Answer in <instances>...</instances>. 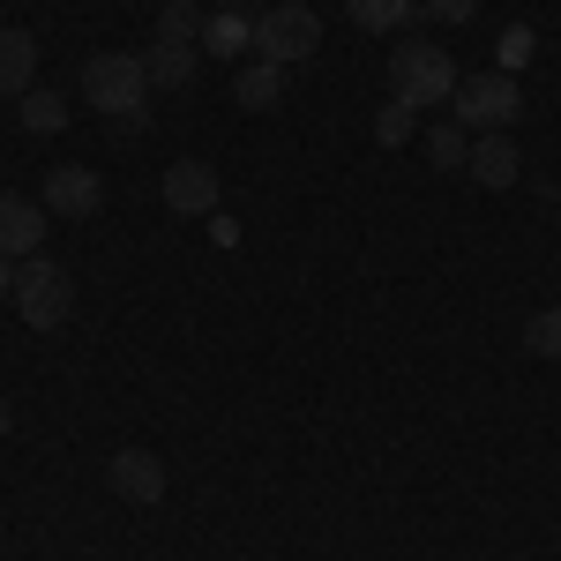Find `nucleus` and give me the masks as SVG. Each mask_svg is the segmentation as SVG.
Segmentation results:
<instances>
[{
  "label": "nucleus",
  "instance_id": "nucleus-1",
  "mask_svg": "<svg viewBox=\"0 0 561 561\" xmlns=\"http://www.w3.org/2000/svg\"><path fill=\"white\" fill-rule=\"evenodd\" d=\"M457 60H449V45L434 38H404L389 53V98L397 105H412V113H434V105H449L457 98Z\"/></svg>",
  "mask_w": 561,
  "mask_h": 561
},
{
  "label": "nucleus",
  "instance_id": "nucleus-2",
  "mask_svg": "<svg viewBox=\"0 0 561 561\" xmlns=\"http://www.w3.org/2000/svg\"><path fill=\"white\" fill-rule=\"evenodd\" d=\"M83 98L121 128H135V121L150 128V68H142V53H90Z\"/></svg>",
  "mask_w": 561,
  "mask_h": 561
},
{
  "label": "nucleus",
  "instance_id": "nucleus-3",
  "mask_svg": "<svg viewBox=\"0 0 561 561\" xmlns=\"http://www.w3.org/2000/svg\"><path fill=\"white\" fill-rule=\"evenodd\" d=\"M517 113H524V90H517V76H502V68L465 76L457 98H449V121H457L465 135H510Z\"/></svg>",
  "mask_w": 561,
  "mask_h": 561
},
{
  "label": "nucleus",
  "instance_id": "nucleus-4",
  "mask_svg": "<svg viewBox=\"0 0 561 561\" xmlns=\"http://www.w3.org/2000/svg\"><path fill=\"white\" fill-rule=\"evenodd\" d=\"M255 53L262 60H277V68H300L322 53V15L300 8V0H277V8H262L255 15Z\"/></svg>",
  "mask_w": 561,
  "mask_h": 561
},
{
  "label": "nucleus",
  "instance_id": "nucleus-5",
  "mask_svg": "<svg viewBox=\"0 0 561 561\" xmlns=\"http://www.w3.org/2000/svg\"><path fill=\"white\" fill-rule=\"evenodd\" d=\"M15 307H23V322H31V330H60V322H68V307H76V277H68L53 255L15 262Z\"/></svg>",
  "mask_w": 561,
  "mask_h": 561
},
{
  "label": "nucleus",
  "instance_id": "nucleus-6",
  "mask_svg": "<svg viewBox=\"0 0 561 561\" xmlns=\"http://www.w3.org/2000/svg\"><path fill=\"white\" fill-rule=\"evenodd\" d=\"M98 203H105V180L90 173V165H53L45 173V217H76L83 225Z\"/></svg>",
  "mask_w": 561,
  "mask_h": 561
},
{
  "label": "nucleus",
  "instance_id": "nucleus-7",
  "mask_svg": "<svg viewBox=\"0 0 561 561\" xmlns=\"http://www.w3.org/2000/svg\"><path fill=\"white\" fill-rule=\"evenodd\" d=\"M165 203L180 217H217V165H203V158L165 165Z\"/></svg>",
  "mask_w": 561,
  "mask_h": 561
},
{
  "label": "nucleus",
  "instance_id": "nucleus-8",
  "mask_svg": "<svg viewBox=\"0 0 561 561\" xmlns=\"http://www.w3.org/2000/svg\"><path fill=\"white\" fill-rule=\"evenodd\" d=\"M38 240H45V203H31V195H0V255L31 262Z\"/></svg>",
  "mask_w": 561,
  "mask_h": 561
},
{
  "label": "nucleus",
  "instance_id": "nucleus-9",
  "mask_svg": "<svg viewBox=\"0 0 561 561\" xmlns=\"http://www.w3.org/2000/svg\"><path fill=\"white\" fill-rule=\"evenodd\" d=\"M113 494H121V502H142V510L165 502V465H158L150 449H121V457H113Z\"/></svg>",
  "mask_w": 561,
  "mask_h": 561
},
{
  "label": "nucleus",
  "instance_id": "nucleus-10",
  "mask_svg": "<svg viewBox=\"0 0 561 561\" xmlns=\"http://www.w3.org/2000/svg\"><path fill=\"white\" fill-rule=\"evenodd\" d=\"M38 90V38L31 31H0V98Z\"/></svg>",
  "mask_w": 561,
  "mask_h": 561
},
{
  "label": "nucleus",
  "instance_id": "nucleus-11",
  "mask_svg": "<svg viewBox=\"0 0 561 561\" xmlns=\"http://www.w3.org/2000/svg\"><path fill=\"white\" fill-rule=\"evenodd\" d=\"M517 142H510V135H472V165H465V173L479 180V187H510V180H517Z\"/></svg>",
  "mask_w": 561,
  "mask_h": 561
},
{
  "label": "nucleus",
  "instance_id": "nucleus-12",
  "mask_svg": "<svg viewBox=\"0 0 561 561\" xmlns=\"http://www.w3.org/2000/svg\"><path fill=\"white\" fill-rule=\"evenodd\" d=\"M203 53H210V60H240V53H255V23L232 15V8H217L210 23H203Z\"/></svg>",
  "mask_w": 561,
  "mask_h": 561
},
{
  "label": "nucleus",
  "instance_id": "nucleus-13",
  "mask_svg": "<svg viewBox=\"0 0 561 561\" xmlns=\"http://www.w3.org/2000/svg\"><path fill=\"white\" fill-rule=\"evenodd\" d=\"M232 98H240L248 113L285 105V68H277V60H248V68H240V83H232Z\"/></svg>",
  "mask_w": 561,
  "mask_h": 561
},
{
  "label": "nucleus",
  "instance_id": "nucleus-14",
  "mask_svg": "<svg viewBox=\"0 0 561 561\" xmlns=\"http://www.w3.org/2000/svg\"><path fill=\"white\" fill-rule=\"evenodd\" d=\"M142 68H150V90H187L195 83V45H150L142 53Z\"/></svg>",
  "mask_w": 561,
  "mask_h": 561
},
{
  "label": "nucleus",
  "instance_id": "nucleus-15",
  "mask_svg": "<svg viewBox=\"0 0 561 561\" xmlns=\"http://www.w3.org/2000/svg\"><path fill=\"white\" fill-rule=\"evenodd\" d=\"M427 158L442 165V173H465V165H472V135L457 128V121H434L427 128Z\"/></svg>",
  "mask_w": 561,
  "mask_h": 561
},
{
  "label": "nucleus",
  "instance_id": "nucleus-16",
  "mask_svg": "<svg viewBox=\"0 0 561 561\" xmlns=\"http://www.w3.org/2000/svg\"><path fill=\"white\" fill-rule=\"evenodd\" d=\"M23 128L31 135H60L68 128V98H60V90H23Z\"/></svg>",
  "mask_w": 561,
  "mask_h": 561
},
{
  "label": "nucleus",
  "instance_id": "nucleus-17",
  "mask_svg": "<svg viewBox=\"0 0 561 561\" xmlns=\"http://www.w3.org/2000/svg\"><path fill=\"white\" fill-rule=\"evenodd\" d=\"M420 15V0H352V23L359 31H404Z\"/></svg>",
  "mask_w": 561,
  "mask_h": 561
},
{
  "label": "nucleus",
  "instance_id": "nucleus-18",
  "mask_svg": "<svg viewBox=\"0 0 561 561\" xmlns=\"http://www.w3.org/2000/svg\"><path fill=\"white\" fill-rule=\"evenodd\" d=\"M203 23H210V15H203L195 0H165V15H158V38H165V45H195V38H203Z\"/></svg>",
  "mask_w": 561,
  "mask_h": 561
},
{
  "label": "nucleus",
  "instance_id": "nucleus-19",
  "mask_svg": "<svg viewBox=\"0 0 561 561\" xmlns=\"http://www.w3.org/2000/svg\"><path fill=\"white\" fill-rule=\"evenodd\" d=\"M524 352H531V359H561V307H539V314L524 322Z\"/></svg>",
  "mask_w": 561,
  "mask_h": 561
},
{
  "label": "nucleus",
  "instance_id": "nucleus-20",
  "mask_svg": "<svg viewBox=\"0 0 561 561\" xmlns=\"http://www.w3.org/2000/svg\"><path fill=\"white\" fill-rule=\"evenodd\" d=\"M412 128H420V113H412V105H397V98H389L382 113H375V135H382V150L412 142Z\"/></svg>",
  "mask_w": 561,
  "mask_h": 561
},
{
  "label": "nucleus",
  "instance_id": "nucleus-21",
  "mask_svg": "<svg viewBox=\"0 0 561 561\" xmlns=\"http://www.w3.org/2000/svg\"><path fill=\"white\" fill-rule=\"evenodd\" d=\"M524 60H531V23H510V31H502V76L524 68Z\"/></svg>",
  "mask_w": 561,
  "mask_h": 561
},
{
  "label": "nucleus",
  "instance_id": "nucleus-22",
  "mask_svg": "<svg viewBox=\"0 0 561 561\" xmlns=\"http://www.w3.org/2000/svg\"><path fill=\"white\" fill-rule=\"evenodd\" d=\"M420 15H434V23H472L479 0H420Z\"/></svg>",
  "mask_w": 561,
  "mask_h": 561
},
{
  "label": "nucleus",
  "instance_id": "nucleus-23",
  "mask_svg": "<svg viewBox=\"0 0 561 561\" xmlns=\"http://www.w3.org/2000/svg\"><path fill=\"white\" fill-rule=\"evenodd\" d=\"M0 300H15V262L0 255Z\"/></svg>",
  "mask_w": 561,
  "mask_h": 561
},
{
  "label": "nucleus",
  "instance_id": "nucleus-24",
  "mask_svg": "<svg viewBox=\"0 0 561 561\" xmlns=\"http://www.w3.org/2000/svg\"><path fill=\"white\" fill-rule=\"evenodd\" d=\"M554 203H561V187H554Z\"/></svg>",
  "mask_w": 561,
  "mask_h": 561
},
{
  "label": "nucleus",
  "instance_id": "nucleus-25",
  "mask_svg": "<svg viewBox=\"0 0 561 561\" xmlns=\"http://www.w3.org/2000/svg\"><path fill=\"white\" fill-rule=\"evenodd\" d=\"M158 8H165V0H158Z\"/></svg>",
  "mask_w": 561,
  "mask_h": 561
}]
</instances>
